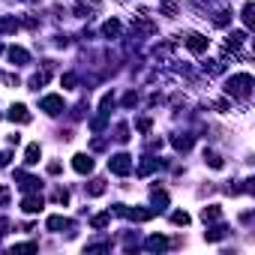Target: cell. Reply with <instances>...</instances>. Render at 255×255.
<instances>
[{
    "instance_id": "obj_1",
    "label": "cell",
    "mask_w": 255,
    "mask_h": 255,
    "mask_svg": "<svg viewBox=\"0 0 255 255\" xmlns=\"http://www.w3.org/2000/svg\"><path fill=\"white\" fill-rule=\"evenodd\" d=\"M225 90L234 99H249V93H252V75H249V72H237V75L228 78V87Z\"/></svg>"
},
{
    "instance_id": "obj_2",
    "label": "cell",
    "mask_w": 255,
    "mask_h": 255,
    "mask_svg": "<svg viewBox=\"0 0 255 255\" xmlns=\"http://www.w3.org/2000/svg\"><path fill=\"white\" fill-rule=\"evenodd\" d=\"M108 168H111L114 174H129V171H132V159H129L126 153H117V156L108 159Z\"/></svg>"
},
{
    "instance_id": "obj_3",
    "label": "cell",
    "mask_w": 255,
    "mask_h": 255,
    "mask_svg": "<svg viewBox=\"0 0 255 255\" xmlns=\"http://www.w3.org/2000/svg\"><path fill=\"white\" fill-rule=\"evenodd\" d=\"M42 111H48V114H60L63 111V96H42Z\"/></svg>"
},
{
    "instance_id": "obj_4",
    "label": "cell",
    "mask_w": 255,
    "mask_h": 255,
    "mask_svg": "<svg viewBox=\"0 0 255 255\" xmlns=\"http://www.w3.org/2000/svg\"><path fill=\"white\" fill-rule=\"evenodd\" d=\"M186 45H189V51H195V54L207 51V39H204L201 33H189V36H186Z\"/></svg>"
},
{
    "instance_id": "obj_5",
    "label": "cell",
    "mask_w": 255,
    "mask_h": 255,
    "mask_svg": "<svg viewBox=\"0 0 255 255\" xmlns=\"http://www.w3.org/2000/svg\"><path fill=\"white\" fill-rule=\"evenodd\" d=\"M72 168H75L78 174H87V171H93V159L87 153H78L75 159H72Z\"/></svg>"
},
{
    "instance_id": "obj_6",
    "label": "cell",
    "mask_w": 255,
    "mask_h": 255,
    "mask_svg": "<svg viewBox=\"0 0 255 255\" xmlns=\"http://www.w3.org/2000/svg\"><path fill=\"white\" fill-rule=\"evenodd\" d=\"M42 204H45V201H42L39 195H27V198L21 201V207H24V213H39V210H42Z\"/></svg>"
},
{
    "instance_id": "obj_7",
    "label": "cell",
    "mask_w": 255,
    "mask_h": 255,
    "mask_svg": "<svg viewBox=\"0 0 255 255\" xmlns=\"http://www.w3.org/2000/svg\"><path fill=\"white\" fill-rule=\"evenodd\" d=\"M39 159H42V147H39V144H30L27 153H24V162H27V165H36Z\"/></svg>"
},
{
    "instance_id": "obj_8",
    "label": "cell",
    "mask_w": 255,
    "mask_h": 255,
    "mask_svg": "<svg viewBox=\"0 0 255 255\" xmlns=\"http://www.w3.org/2000/svg\"><path fill=\"white\" fill-rule=\"evenodd\" d=\"M9 117L18 120V123H30V114H27L24 105H12V108H9Z\"/></svg>"
},
{
    "instance_id": "obj_9",
    "label": "cell",
    "mask_w": 255,
    "mask_h": 255,
    "mask_svg": "<svg viewBox=\"0 0 255 255\" xmlns=\"http://www.w3.org/2000/svg\"><path fill=\"white\" fill-rule=\"evenodd\" d=\"M201 219H204V222H216V219H222V210L216 207V204H210V207L201 210Z\"/></svg>"
},
{
    "instance_id": "obj_10",
    "label": "cell",
    "mask_w": 255,
    "mask_h": 255,
    "mask_svg": "<svg viewBox=\"0 0 255 255\" xmlns=\"http://www.w3.org/2000/svg\"><path fill=\"white\" fill-rule=\"evenodd\" d=\"M9 60L21 66V63H27L30 57H27V51H24V48H18V45H12V48H9Z\"/></svg>"
},
{
    "instance_id": "obj_11",
    "label": "cell",
    "mask_w": 255,
    "mask_h": 255,
    "mask_svg": "<svg viewBox=\"0 0 255 255\" xmlns=\"http://www.w3.org/2000/svg\"><path fill=\"white\" fill-rule=\"evenodd\" d=\"M174 147H177V150H189V147H192V135H177V138H174Z\"/></svg>"
},
{
    "instance_id": "obj_12",
    "label": "cell",
    "mask_w": 255,
    "mask_h": 255,
    "mask_svg": "<svg viewBox=\"0 0 255 255\" xmlns=\"http://www.w3.org/2000/svg\"><path fill=\"white\" fill-rule=\"evenodd\" d=\"M171 222H174V225H189V213H186V210H174V213H171Z\"/></svg>"
},
{
    "instance_id": "obj_13",
    "label": "cell",
    "mask_w": 255,
    "mask_h": 255,
    "mask_svg": "<svg viewBox=\"0 0 255 255\" xmlns=\"http://www.w3.org/2000/svg\"><path fill=\"white\" fill-rule=\"evenodd\" d=\"M204 162H207L210 168H222V159H219V153H213V150H204Z\"/></svg>"
},
{
    "instance_id": "obj_14",
    "label": "cell",
    "mask_w": 255,
    "mask_h": 255,
    "mask_svg": "<svg viewBox=\"0 0 255 255\" xmlns=\"http://www.w3.org/2000/svg\"><path fill=\"white\" fill-rule=\"evenodd\" d=\"M69 222L63 219V216H48V231H60V228H66Z\"/></svg>"
},
{
    "instance_id": "obj_15",
    "label": "cell",
    "mask_w": 255,
    "mask_h": 255,
    "mask_svg": "<svg viewBox=\"0 0 255 255\" xmlns=\"http://www.w3.org/2000/svg\"><path fill=\"white\" fill-rule=\"evenodd\" d=\"M225 231H228L225 225H216V228H213V231H207L204 237H207V240H222V237H225Z\"/></svg>"
},
{
    "instance_id": "obj_16",
    "label": "cell",
    "mask_w": 255,
    "mask_h": 255,
    "mask_svg": "<svg viewBox=\"0 0 255 255\" xmlns=\"http://www.w3.org/2000/svg\"><path fill=\"white\" fill-rule=\"evenodd\" d=\"M108 219H111V213H99V216H93V228H105Z\"/></svg>"
},
{
    "instance_id": "obj_17",
    "label": "cell",
    "mask_w": 255,
    "mask_h": 255,
    "mask_svg": "<svg viewBox=\"0 0 255 255\" xmlns=\"http://www.w3.org/2000/svg\"><path fill=\"white\" fill-rule=\"evenodd\" d=\"M165 246H168L165 237H150V240H147V249H165Z\"/></svg>"
},
{
    "instance_id": "obj_18",
    "label": "cell",
    "mask_w": 255,
    "mask_h": 255,
    "mask_svg": "<svg viewBox=\"0 0 255 255\" xmlns=\"http://www.w3.org/2000/svg\"><path fill=\"white\" fill-rule=\"evenodd\" d=\"M102 33H105V36H117V33H120V24H117V21H108V24L102 27Z\"/></svg>"
},
{
    "instance_id": "obj_19",
    "label": "cell",
    "mask_w": 255,
    "mask_h": 255,
    "mask_svg": "<svg viewBox=\"0 0 255 255\" xmlns=\"http://www.w3.org/2000/svg\"><path fill=\"white\" fill-rule=\"evenodd\" d=\"M87 192H90V195H102V192H105V180H93Z\"/></svg>"
},
{
    "instance_id": "obj_20",
    "label": "cell",
    "mask_w": 255,
    "mask_h": 255,
    "mask_svg": "<svg viewBox=\"0 0 255 255\" xmlns=\"http://www.w3.org/2000/svg\"><path fill=\"white\" fill-rule=\"evenodd\" d=\"M252 12H255V9H252V3H246V6H243V21H246L249 27H252V21H255V18H252Z\"/></svg>"
},
{
    "instance_id": "obj_21",
    "label": "cell",
    "mask_w": 255,
    "mask_h": 255,
    "mask_svg": "<svg viewBox=\"0 0 255 255\" xmlns=\"http://www.w3.org/2000/svg\"><path fill=\"white\" fill-rule=\"evenodd\" d=\"M33 249H36V243H18L12 252H33Z\"/></svg>"
},
{
    "instance_id": "obj_22",
    "label": "cell",
    "mask_w": 255,
    "mask_h": 255,
    "mask_svg": "<svg viewBox=\"0 0 255 255\" xmlns=\"http://www.w3.org/2000/svg\"><path fill=\"white\" fill-rule=\"evenodd\" d=\"M9 201V189H0V204H6Z\"/></svg>"
},
{
    "instance_id": "obj_23",
    "label": "cell",
    "mask_w": 255,
    "mask_h": 255,
    "mask_svg": "<svg viewBox=\"0 0 255 255\" xmlns=\"http://www.w3.org/2000/svg\"><path fill=\"white\" fill-rule=\"evenodd\" d=\"M0 51H3V45H0Z\"/></svg>"
}]
</instances>
